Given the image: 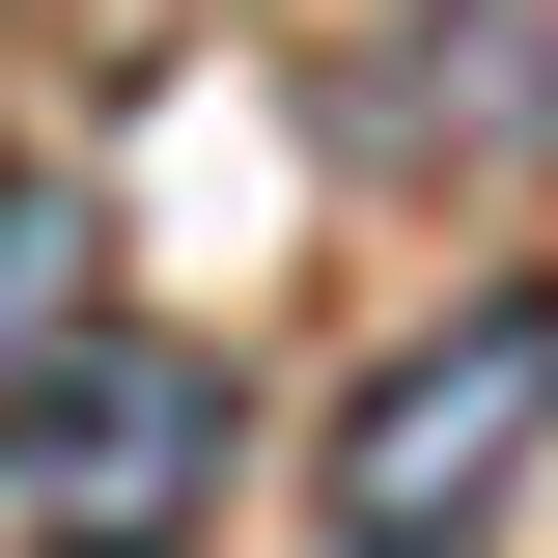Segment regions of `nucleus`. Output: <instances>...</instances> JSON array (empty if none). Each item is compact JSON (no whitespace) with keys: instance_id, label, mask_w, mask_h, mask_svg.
Returning <instances> with one entry per match:
<instances>
[{"instance_id":"1","label":"nucleus","mask_w":558,"mask_h":558,"mask_svg":"<svg viewBox=\"0 0 558 558\" xmlns=\"http://www.w3.org/2000/svg\"><path fill=\"white\" fill-rule=\"evenodd\" d=\"M531 447H558V279H475L447 336L363 363V418L307 447V531L336 558H475L502 502H531Z\"/></svg>"},{"instance_id":"3","label":"nucleus","mask_w":558,"mask_h":558,"mask_svg":"<svg viewBox=\"0 0 558 558\" xmlns=\"http://www.w3.org/2000/svg\"><path fill=\"white\" fill-rule=\"evenodd\" d=\"M84 363H112V223H84L57 168H0V447L57 418Z\"/></svg>"},{"instance_id":"2","label":"nucleus","mask_w":558,"mask_h":558,"mask_svg":"<svg viewBox=\"0 0 558 558\" xmlns=\"http://www.w3.org/2000/svg\"><path fill=\"white\" fill-rule=\"evenodd\" d=\"M0 531L28 558H196L223 531V363L196 336H112L28 447H0Z\"/></svg>"}]
</instances>
